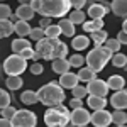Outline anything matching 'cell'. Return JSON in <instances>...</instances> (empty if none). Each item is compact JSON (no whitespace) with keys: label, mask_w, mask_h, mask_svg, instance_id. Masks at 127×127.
<instances>
[{"label":"cell","mask_w":127,"mask_h":127,"mask_svg":"<svg viewBox=\"0 0 127 127\" xmlns=\"http://www.w3.org/2000/svg\"><path fill=\"white\" fill-rule=\"evenodd\" d=\"M37 97H39V102L42 105H48L49 108L58 107L64 102L66 98V93H64V88L61 87L56 81H49L46 85L37 90Z\"/></svg>","instance_id":"1"},{"label":"cell","mask_w":127,"mask_h":127,"mask_svg":"<svg viewBox=\"0 0 127 127\" xmlns=\"http://www.w3.org/2000/svg\"><path fill=\"white\" fill-rule=\"evenodd\" d=\"M112 58H114V53H112L108 48H105V46L93 48L92 51H88V54L85 56V59H87V66L90 69H93L95 73L103 71V68L107 66V63Z\"/></svg>","instance_id":"2"},{"label":"cell","mask_w":127,"mask_h":127,"mask_svg":"<svg viewBox=\"0 0 127 127\" xmlns=\"http://www.w3.org/2000/svg\"><path fill=\"white\" fill-rule=\"evenodd\" d=\"M73 5L69 0H41V10L39 14L42 17H59L63 19L69 12Z\"/></svg>","instance_id":"3"},{"label":"cell","mask_w":127,"mask_h":127,"mask_svg":"<svg viewBox=\"0 0 127 127\" xmlns=\"http://www.w3.org/2000/svg\"><path fill=\"white\" fill-rule=\"evenodd\" d=\"M44 122L48 127H68L71 124V114L66 105L48 108L44 114Z\"/></svg>","instance_id":"4"},{"label":"cell","mask_w":127,"mask_h":127,"mask_svg":"<svg viewBox=\"0 0 127 127\" xmlns=\"http://www.w3.org/2000/svg\"><path fill=\"white\" fill-rule=\"evenodd\" d=\"M61 44L59 39H48L44 37L42 41L36 42V53H39V56L46 61H56L58 59V48Z\"/></svg>","instance_id":"5"},{"label":"cell","mask_w":127,"mask_h":127,"mask_svg":"<svg viewBox=\"0 0 127 127\" xmlns=\"http://www.w3.org/2000/svg\"><path fill=\"white\" fill-rule=\"evenodd\" d=\"M27 69V61L19 54H10L3 61V71L7 76H20Z\"/></svg>","instance_id":"6"},{"label":"cell","mask_w":127,"mask_h":127,"mask_svg":"<svg viewBox=\"0 0 127 127\" xmlns=\"http://www.w3.org/2000/svg\"><path fill=\"white\" fill-rule=\"evenodd\" d=\"M12 124H14V127H36L37 117L34 112H31L27 108H22V110H17L15 117L12 119Z\"/></svg>","instance_id":"7"},{"label":"cell","mask_w":127,"mask_h":127,"mask_svg":"<svg viewBox=\"0 0 127 127\" xmlns=\"http://www.w3.org/2000/svg\"><path fill=\"white\" fill-rule=\"evenodd\" d=\"M87 90H88V95H93V97H102L105 98L108 95V85L107 81H103V80H93V81H90L87 85Z\"/></svg>","instance_id":"8"},{"label":"cell","mask_w":127,"mask_h":127,"mask_svg":"<svg viewBox=\"0 0 127 127\" xmlns=\"http://www.w3.org/2000/svg\"><path fill=\"white\" fill-rule=\"evenodd\" d=\"M88 122H92V114L87 108H78L71 112V124L75 127H87Z\"/></svg>","instance_id":"9"},{"label":"cell","mask_w":127,"mask_h":127,"mask_svg":"<svg viewBox=\"0 0 127 127\" xmlns=\"http://www.w3.org/2000/svg\"><path fill=\"white\" fill-rule=\"evenodd\" d=\"M110 122H114V119L108 110H98L92 114V124L95 127H107Z\"/></svg>","instance_id":"10"},{"label":"cell","mask_w":127,"mask_h":127,"mask_svg":"<svg viewBox=\"0 0 127 127\" xmlns=\"http://www.w3.org/2000/svg\"><path fill=\"white\" fill-rule=\"evenodd\" d=\"M110 105L114 107V110H126L127 108V88L115 92L110 97Z\"/></svg>","instance_id":"11"},{"label":"cell","mask_w":127,"mask_h":127,"mask_svg":"<svg viewBox=\"0 0 127 127\" xmlns=\"http://www.w3.org/2000/svg\"><path fill=\"white\" fill-rule=\"evenodd\" d=\"M110 10L105 9L100 2H92L90 3V7H88L87 10V14L92 17V20H100V19H103V15H107Z\"/></svg>","instance_id":"12"},{"label":"cell","mask_w":127,"mask_h":127,"mask_svg":"<svg viewBox=\"0 0 127 127\" xmlns=\"http://www.w3.org/2000/svg\"><path fill=\"white\" fill-rule=\"evenodd\" d=\"M78 83H80V78H78V75H75V73H66V75H63L59 78V85L64 90H73V88L78 87Z\"/></svg>","instance_id":"13"},{"label":"cell","mask_w":127,"mask_h":127,"mask_svg":"<svg viewBox=\"0 0 127 127\" xmlns=\"http://www.w3.org/2000/svg\"><path fill=\"white\" fill-rule=\"evenodd\" d=\"M34 10H32V7H31L29 3H26V2H22L19 7H17V10H15V15L19 17V20H26V22H29L32 17H34Z\"/></svg>","instance_id":"14"},{"label":"cell","mask_w":127,"mask_h":127,"mask_svg":"<svg viewBox=\"0 0 127 127\" xmlns=\"http://www.w3.org/2000/svg\"><path fill=\"white\" fill-rule=\"evenodd\" d=\"M88 107L92 108L93 112H98V110H105V105H107V100L102 97H93V95H88L87 100Z\"/></svg>","instance_id":"15"},{"label":"cell","mask_w":127,"mask_h":127,"mask_svg":"<svg viewBox=\"0 0 127 127\" xmlns=\"http://www.w3.org/2000/svg\"><path fill=\"white\" fill-rule=\"evenodd\" d=\"M90 37L85 36V34H81V36H75L73 39H71V48L75 49V51H83V49L88 48V44H90Z\"/></svg>","instance_id":"16"},{"label":"cell","mask_w":127,"mask_h":127,"mask_svg":"<svg viewBox=\"0 0 127 127\" xmlns=\"http://www.w3.org/2000/svg\"><path fill=\"white\" fill-rule=\"evenodd\" d=\"M107 85H108L110 90L120 92V90H124V87H126V80H124V76H120V75H112V76H108Z\"/></svg>","instance_id":"17"},{"label":"cell","mask_w":127,"mask_h":127,"mask_svg":"<svg viewBox=\"0 0 127 127\" xmlns=\"http://www.w3.org/2000/svg\"><path fill=\"white\" fill-rule=\"evenodd\" d=\"M53 71L54 73H58V75H66V73H69V68H71V64H69L68 59H56V61H53Z\"/></svg>","instance_id":"18"},{"label":"cell","mask_w":127,"mask_h":127,"mask_svg":"<svg viewBox=\"0 0 127 127\" xmlns=\"http://www.w3.org/2000/svg\"><path fill=\"white\" fill-rule=\"evenodd\" d=\"M112 12L117 17L127 19V0H114L112 2Z\"/></svg>","instance_id":"19"},{"label":"cell","mask_w":127,"mask_h":127,"mask_svg":"<svg viewBox=\"0 0 127 127\" xmlns=\"http://www.w3.org/2000/svg\"><path fill=\"white\" fill-rule=\"evenodd\" d=\"M20 102H22L24 105H34V103H37V102H39L37 92H34V90H26V92H22V93H20Z\"/></svg>","instance_id":"20"},{"label":"cell","mask_w":127,"mask_h":127,"mask_svg":"<svg viewBox=\"0 0 127 127\" xmlns=\"http://www.w3.org/2000/svg\"><path fill=\"white\" fill-rule=\"evenodd\" d=\"M12 51H14V54H20L22 51H26V49L31 48V42L27 39H24V37H17V39L12 41Z\"/></svg>","instance_id":"21"},{"label":"cell","mask_w":127,"mask_h":127,"mask_svg":"<svg viewBox=\"0 0 127 127\" xmlns=\"http://www.w3.org/2000/svg\"><path fill=\"white\" fill-rule=\"evenodd\" d=\"M59 29H61V34L66 36V37H75V24H71L68 19H61L58 22Z\"/></svg>","instance_id":"22"},{"label":"cell","mask_w":127,"mask_h":127,"mask_svg":"<svg viewBox=\"0 0 127 127\" xmlns=\"http://www.w3.org/2000/svg\"><path fill=\"white\" fill-rule=\"evenodd\" d=\"M103 29V20H87L85 24H83V31L85 32H88L90 36L92 34H95V32H98V31Z\"/></svg>","instance_id":"23"},{"label":"cell","mask_w":127,"mask_h":127,"mask_svg":"<svg viewBox=\"0 0 127 127\" xmlns=\"http://www.w3.org/2000/svg\"><path fill=\"white\" fill-rule=\"evenodd\" d=\"M78 78L80 81H83V83H90V81H93V80H97V73L93 71V69H90L88 66H85V68H81L78 71Z\"/></svg>","instance_id":"24"},{"label":"cell","mask_w":127,"mask_h":127,"mask_svg":"<svg viewBox=\"0 0 127 127\" xmlns=\"http://www.w3.org/2000/svg\"><path fill=\"white\" fill-rule=\"evenodd\" d=\"M68 20L71 24H75V26H83L87 22V15H85L83 10H73V12H69Z\"/></svg>","instance_id":"25"},{"label":"cell","mask_w":127,"mask_h":127,"mask_svg":"<svg viewBox=\"0 0 127 127\" xmlns=\"http://www.w3.org/2000/svg\"><path fill=\"white\" fill-rule=\"evenodd\" d=\"M90 39L95 42V48H98V46H105V42L108 41V34H107L105 29H102V31H98V32H95V34H92Z\"/></svg>","instance_id":"26"},{"label":"cell","mask_w":127,"mask_h":127,"mask_svg":"<svg viewBox=\"0 0 127 127\" xmlns=\"http://www.w3.org/2000/svg\"><path fill=\"white\" fill-rule=\"evenodd\" d=\"M15 32L19 34V37H24V39H26V36H31L32 27L29 26V22H26V20H19V22L15 24Z\"/></svg>","instance_id":"27"},{"label":"cell","mask_w":127,"mask_h":127,"mask_svg":"<svg viewBox=\"0 0 127 127\" xmlns=\"http://www.w3.org/2000/svg\"><path fill=\"white\" fill-rule=\"evenodd\" d=\"M22 85H24V81H22L20 76H9V78L5 80V87H7L9 92L19 90V88H22Z\"/></svg>","instance_id":"28"},{"label":"cell","mask_w":127,"mask_h":127,"mask_svg":"<svg viewBox=\"0 0 127 127\" xmlns=\"http://www.w3.org/2000/svg\"><path fill=\"white\" fill-rule=\"evenodd\" d=\"M0 32L2 37H9L12 32H15V24L10 20H0Z\"/></svg>","instance_id":"29"},{"label":"cell","mask_w":127,"mask_h":127,"mask_svg":"<svg viewBox=\"0 0 127 127\" xmlns=\"http://www.w3.org/2000/svg\"><path fill=\"white\" fill-rule=\"evenodd\" d=\"M112 119H114V124H115V126H127V114H126V110H114Z\"/></svg>","instance_id":"30"},{"label":"cell","mask_w":127,"mask_h":127,"mask_svg":"<svg viewBox=\"0 0 127 127\" xmlns=\"http://www.w3.org/2000/svg\"><path fill=\"white\" fill-rule=\"evenodd\" d=\"M69 64H71V66H73V68H85V66H83V64H87V59L83 58V56H81V54H78V53H76V54H71V56H69Z\"/></svg>","instance_id":"31"},{"label":"cell","mask_w":127,"mask_h":127,"mask_svg":"<svg viewBox=\"0 0 127 127\" xmlns=\"http://www.w3.org/2000/svg\"><path fill=\"white\" fill-rule=\"evenodd\" d=\"M112 64H114L115 68H127V56H126V54H122V53L114 54V58H112Z\"/></svg>","instance_id":"32"},{"label":"cell","mask_w":127,"mask_h":127,"mask_svg":"<svg viewBox=\"0 0 127 127\" xmlns=\"http://www.w3.org/2000/svg\"><path fill=\"white\" fill-rule=\"evenodd\" d=\"M44 32H46V37H48V39H59V36H61V29H59L58 24L49 26Z\"/></svg>","instance_id":"33"},{"label":"cell","mask_w":127,"mask_h":127,"mask_svg":"<svg viewBox=\"0 0 127 127\" xmlns=\"http://www.w3.org/2000/svg\"><path fill=\"white\" fill-rule=\"evenodd\" d=\"M120 42H119V39L117 37H108V41L105 42V48H108L114 54H117V51H120Z\"/></svg>","instance_id":"34"},{"label":"cell","mask_w":127,"mask_h":127,"mask_svg":"<svg viewBox=\"0 0 127 127\" xmlns=\"http://www.w3.org/2000/svg\"><path fill=\"white\" fill-rule=\"evenodd\" d=\"M10 100H12V97H10L9 90H2L0 92V107H2V110L10 107Z\"/></svg>","instance_id":"35"},{"label":"cell","mask_w":127,"mask_h":127,"mask_svg":"<svg viewBox=\"0 0 127 127\" xmlns=\"http://www.w3.org/2000/svg\"><path fill=\"white\" fill-rule=\"evenodd\" d=\"M71 93H73V98H80V100H83V98L88 95V90H87V87L78 85L76 88H73V90H71Z\"/></svg>","instance_id":"36"},{"label":"cell","mask_w":127,"mask_h":127,"mask_svg":"<svg viewBox=\"0 0 127 127\" xmlns=\"http://www.w3.org/2000/svg\"><path fill=\"white\" fill-rule=\"evenodd\" d=\"M12 15H14V12L10 9V5L9 3H2L0 5V17H2V20H9Z\"/></svg>","instance_id":"37"},{"label":"cell","mask_w":127,"mask_h":127,"mask_svg":"<svg viewBox=\"0 0 127 127\" xmlns=\"http://www.w3.org/2000/svg\"><path fill=\"white\" fill-rule=\"evenodd\" d=\"M32 41H36V42H39V41H42L44 37H46V32L41 29V27H34L32 29V32H31V36H29Z\"/></svg>","instance_id":"38"},{"label":"cell","mask_w":127,"mask_h":127,"mask_svg":"<svg viewBox=\"0 0 127 127\" xmlns=\"http://www.w3.org/2000/svg\"><path fill=\"white\" fill-rule=\"evenodd\" d=\"M15 114H17V110H15V107H7L2 110V119H7V120H12V119L15 117Z\"/></svg>","instance_id":"39"},{"label":"cell","mask_w":127,"mask_h":127,"mask_svg":"<svg viewBox=\"0 0 127 127\" xmlns=\"http://www.w3.org/2000/svg\"><path fill=\"white\" fill-rule=\"evenodd\" d=\"M42 71H44V64H42V63H32V64H31V73H32V75H41V73H42Z\"/></svg>","instance_id":"40"},{"label":"cell","mask_w":127,"mask_h":127,"mask_svg":"<svg viewBox=\"0 0 127 127\" xmlns=\"http://www.w3.org/2000/svg\"><path fill=\"white\" fill-rule=\"evenodd\" d=\"M69 108H71V110L83 108V100H80V98H73V100H69Z\"/></svg>","instance_id":"41"},{"label":"cell","mask_w":127,"mask_h":127,"mask_svg":"<svg viewBox=\"0 0 127 127\" xmlns=\"http://www.w3.org/2000/svg\"><path fill=\"white\" fill-rule=\"evenodd\" d=\"M34 54H36V49H32V48H29V49H26V51H22L19 56H22V58L26 59V61H29V59H32L34 58Z\"/></svg>","instance_id":"42"},{"label":"cell","mask_w":127,"mask_h":127,"mask_svg":"<svg viewBox=\"0 0 127 127\" xmlns=\"http://www.w3.org/2000/svg\"><path fill=\"white\" fill-rule=\"evenodd\" d=\"M49 26H53V24H51V19H49V17H41V20H39V27L41 29L46 31Z\"/></svg>","instance_id":"43"},{"label":"cell","mask_w":127,"mask_h":127,"mask_svg":"<svg viewBox=\"0 0 127 127\" xmlns=\"http://www.w3.org/2000/svg\"><path fill=\"white\" fill-rule=\"evenodd\" d=\"M71 5L75 7V10H81L83 7H85V0H73Z\"/></svg>","instance_id":"44"},{"label":"cell","mask_w":127,"mask_h":127,"mask_svg":"<svg viewBox=\"0 0 127 127\" xmlns=\"http://www.w3.org/2000/svg\"><path fill=\"white\" fill-rule=\"evenodd\" d=\"M117 39L120 44H127V32H124V31H120L117 34Z\"/></svg>","instance_id":"45"},{"label":"cell","mask_w":127,"mask_h":127,"mask_svg":"<svg viewBox=\"0 0 127 127\" xmlns=\"http://www.w3.org/2000/svg\"><path fill=\"white\" fill-rule=\"evenodd\" d=\"M29 5L32 7L34 12H39L41 10V0H32V2H29Z\"/></svg>","instance_id":"46"},{"label":"cell","mask_w":127,"mask_h":127,"mask_svg":"<svg viewBox=\"0 0 127 127\" xmlns=\"http://www.w3.org/2000/svg\"><path fill=\"white\" fill-rule=\"evenodd\" d=\"M0 127H14L12 120H7V119H2V126Z\"/></svg>","instance_id":"47"},{"label":"cell","mask_w":127,"mask_h":127,"mask_svg":"<svg viewBox=\"0 0 127 127\" xmlns=\"http://www.w3.org/2000/svg\"><path fill=\"white\" fill-rule=\"evenodd\" d=\"M122 31H124V32H127V19L124 20V24H122Z\"/></svg>","instance_id":"48"},{"label":"cell","mask_w":127,"mask_h":127,"mask_svg":"<svg viewBox=\"0 0 127 127\" xmlns=\"http://www.w3.org/2000/svg\"><path fill=\"white\" fill-rule=\"evenodd\" d=\"M115 127H127V126H115Z\"/></svg>","instance_id":"49"},{"label":"cell","mask_w":127,"mask_h":127,"mask_svg":"<svg viewBox=\"0 0 127 127\" xmlns=\"http://www.w3.org/2000/svg\"><path fill=\"white\" fill-rule=\"evenodd\" d=\"M87 127H88V126H87Z\"/></svg>","instance_id":"50"},{"label":"cell","mask_w":127,"mask_h":127,"mask_svg":"<svg viewBox=\"0 0 127 127\" xmlns=\"http://www.w3.org/2000/svg\"><path fill=\"white\" fill-rule=\"evenodd\" d=\"M126 69H127V68H126Z\"/></svg>","instance_id":"51"}]
</instances>
